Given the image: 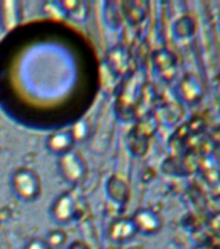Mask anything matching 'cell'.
<instances>
[{
    "label": "cell",
    "mask_w": 220,
    "mask_h": 249,
    "mask_svg": "<svg viewBox=\"0 0 220 249\" xmlns=\"http://www.w3.org/2000/svg\"><path fill=\"white\" fill-rule=\"evenodd\" d=\"M131 218L137 229V232L144 235L158 233L163 227V219L161 214L152 208H140L132 214Z\"/></svg>",
    "instance_id": "obj_4"
},
{
    "label": "cell",
    "mask_w": 220,
    "mask_h": 249,
    "mask_svg": "<svg viewBox=\"0 0 220 249\" xmlns=\"http://www.w3.org/2000/svg\"><path fill=\"white\" fill-rule=\"evenodd\" d=\"M196 33V21L190 16H183L172 25V35L176 40L184 42L193 38Z\"/></svg>",
    "instance_id": "obj_10"
},
{
    "label": "cell",
    "mask_w": 220,
    "mask_h": 249,
    "mask_svg": "<svg viewBox=\"0 0 220 249\" xmlns=\"http://www.w3.org/2000/svg\"><path fill=\"white\" fill-rule=\"evenodd\" d=\"M23 249H51L44 237H34L27 241Z\"/></svg>",
    "instance_id": "obj_16"
},
{
    "label": "cell",
    "mask_w": 220,
    "mask_h": 249,
    "mask_svg": "<svg viewBox=\"0 0 220 249\" xmlns=\"http://www.w3.org/2000/svg\"><path fill=\"white\" fill-rule=\"evenodd\" d=\"M112 182L117 188H114V190L108 188V192L109 195H110V197H112L116 202H120V204H123V202L127 201V198H128L127 184H126L123 180L116 178V177L112 178Z\"/></svg>",
    "instance_id": "obj_14"
},
{
    "label": "cell",
    "mask_w": 220,
    "mask_h": 249,
    "mask_svg": "<svg viewBox=\"0 0 220 249\" xmlns=\"http://www.w3.org/2000/svg\"><path fill=\"white\" fill-rule=\"evenodd\" d=\"M137 233L135 223L131 217L117 218L109 225L106 236L114 244H123L132 240Z\"/></svg>",
    "instance_id": "obj_5"
},
{
    "label": "cell",
    "mask_w": 220,
    "mask_h": 249,
    "mask_svg": "<svg viewBox=\"0 0 220 249\" xmlns=\"http://www.w3.org/2000/svg\"><path fill=\"white\" fill-rule=\"evenodd\" d=\"M211 140H213V144L215 145V148L220 152V124L214 128L213 134H211Z\"/></svg>",
    "instance_id": "obj_17"
},
{
    "label": "cell",
    "mask_w": 220,
    "mask_h": 249,
    "mask_svg": "<svg viewBox=\"0 0 220 249\" xmlns=\"http://www.w3.org/2000/svg\"><path fill=\"white\" fill-rule=\"evenodd\" d=\"M91 130H92V126L87 118H79L78 121H75L73 127L70 128L74 140H75V144L82 143V142H85L88 139L89 135H91Z\"/></svg>",
    "instance_id": "obj_12"
},
{
    "label": "cell",
    "mask_w": 220,
    "mask_h": 249,
    "mask_svg": "<svg viewBox=\"0 0 220 249\" xmlns=\"http://www.w3.org/2000/svg\"><path fill=\"white\" fill-rule=\"evenodd\" d=\"M43 12L46 13L48 17L53 19H65L68 18V12L64 8L61 1L57 0H51V1H46L43 4Z\"/></svg>",
    "instance_id": "obj_13"
},
{
    "label": "cell",
    "mask_w": 220,
    "mask_h": 249,
    "mask_svg": "<svg viewBox=\"0 0 220 249\" xmlns=\"http://www.w3.org/2000/svg\"><path fill=\"white\" fill-rule=\"evenodd\" d=\"M74 145H75V140H74L70 128L56 130V131L51 132L46 139L47 149L57 157L73 151Z\"/></svg>",
    "instance_id": "obj_8"
},
{
    "label": "cell",
    "mask_w": 220,
    "mask_h": 249,
    "mask_svg": "<svg viewBox=\"0 0 220 249\" xmlns=\"http://www.w3.org/2000/svg\"><path fill=\"white\" fill-rule=\"evenodd\" d=\"M68 249H91V248H89L88 245L85 244V241L78 240V241H74V243H71Z\"/></svg>",
    "instance_id": "obj_18"
},
{
    "label": "cell",
    "mask_w": 220,
    "mask_h": 249,
    "mask_svg": "<svg viewBox=\"0 0 220 249\" xmlns=\"http://www.w3.org/2000/svg\"><path fill=\"white\" fill-rule=\"evenodd\" d=\"M44 239L51 247V249H61L68 240V233H66L65 230L56 229L47 233Z\"/></svg>",
    "instance_id": "obj_15"
},
{
    "label": "cell",
    "mask_w": 220,
    "mask_h": 249,
    "mask_svg": "<svg viewBox=\"0 0 220 249\" xmlns=\"http://www.w3.org/2000/svg\"><path fill=\"white\" fill-rule=\"evenodd\" d=\"M57 169L61 178L71 186L79 184L87 175V163L79 153L74 151L58 157Z\"/></svg>",
    "instance_id": "obj_2"
},
{
    "label": "cell",
    "mask_w": 220,
    "mask_h": 249,
    "mask_svg": "<svg viewBox=\"0 0 220 249\" xmlns=\"http://www.w3.org/2000/svg\"><path fill=\"white\" fill-rule=\"evenodd\" d=\"M217 89H218V95H219V97H220V74L218 75V78H217Z\"/></svg>",
    "instance_id": "obj_20"
},
{
    "label": "cell",
    "mask_w": 220,
    "mask_h": 249,
    "mask_svg": "<svg viewBox=\"0 0 220 249\" xmlns=\"http://www.w3.org/2000/svg\"><path fill=\"white\" fill-rule=\"evenodd\" d=\"M153 64L163 81H172L178 71V58L171 51L159 50L153 54Z\"/></svg>",
    "instance_id": "obj_9"
},
{
    "label": "cell",
    "mask_w": 220,
    "mask_h": 249,
    "mask_svg": "<svg viewBox=\"0 0 220 249\" xmlns=\"http://www.w3.org/2000/svg\"><path fill=\"white\" fill-rule=\"evenodd\" d=\"M214 223H215V225H219L220 227V213H218L217 215L214 217Z\"/></svg>",
    "instance_id": "obj_19"
},
{
    "label": "cell",
    "mask_w": 220,
    "mask_h": 249,
    "mask_svg": "<svg viewBox=\"0 0 220 249\" xmlns=\"http://www.w3.org/2000/svg\"><path fill=\"white\" fill-rule=\"evenodd\" d=\"M22 4L18 0L0 1V26L4 31H11L22 21Z\"/></svg>",
    "instance_id": "obj_7"
},
{
    "label": "cell",
    "mask_w": 220,
    "mask_h": 249,
    "mask_svg": "<svg viewBox=\"0 0 220 249\" xmlns=\"http://www.w3.org/2000/svg\"><path fill=\"white\" fill-rule=\"evenodd\" d=\"M11 188L18 200L33 202L40 196L42 179L38 173L30 167H18L12 174Z\"/></svg>",
    "instance_id": "obj_1"
},
{
    "label": "cell",
    "mask_w": 220,
    "mask_h": 249,
    "mask_svg": "<svg viewBox=\"0 0 220 249\" xmlns=\"http://www.w3.org/2000/svg\"><path fill=\"white\" fill-rule=\"evenodd\" d=\"M203 92H205V89H203L201 79L194 74H186L182 78V81L179 82L178 93L182 101H184L186 104H197L203 97Z\"/></svg>",
    "instance_id": "obj_6"
},
{
    "label": "cell",
    "mask_w": 220,
    "mask_h": 249,
    "mask_svg": "<svg viewBox=\"0 0 220 249\" xmlns=\"http://www.w3.org/2000/svg\"><path fill=\"white\" fill-rule=\"evenodd\" d=\"M52 221L57 225L65 226L73 222L78 215V202L70 192H64L56 197L50 209Z\"/></svg>",
    "instance_id": "obj_3"
},
{
    "label": "cell",
    "mask_w": 220,
    "mask_h": 249,
    "mask_svg": "<svg viewBox=\"0 0 220 249\" xmlns=\"http://www.w3.org/2000/svg\"><path fill=\"white\" fill-rule=\"evenodd\" d=\"M64 8L68 12V18L75 19L78 22H82L87 18L88 15V4L79 0H62Z\"/></svg>",
    "instance_id": "obj_11"
}]
</instances>
